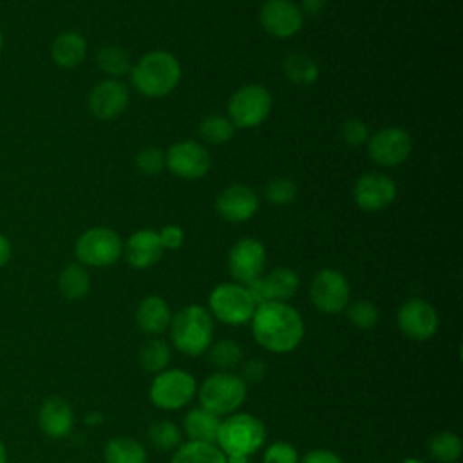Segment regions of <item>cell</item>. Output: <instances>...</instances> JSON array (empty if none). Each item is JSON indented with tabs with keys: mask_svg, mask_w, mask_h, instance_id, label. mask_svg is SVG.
Masks as SVG:
<instances>
[{
	"mask_svg": "<svg viewBox=\"0 0 463 463\" xmlns=\"http://www.w3.org/2000/svg\"><path fill=\"white\" fill-rule=\"evenodd\" d=\"M181 438H183V430L174 421L159 420L148 427L150 443L163 452L177 449L181 445Z\"/></svg>",
	"mask_w": 463,
	"mask_h": 463,
	"instance_id": "33",
	"label": "cell"
},
{
	"mask_svg": "<svg viewBox=\"0 0 463 463\" xmlns=\"http://www.w3.org/2000/svg\"><path fill=\"white\" fill-rule=\"evenodd\" d=\"M208 360L217 371L232 373V369L239 367L242 362V349L235 340L222 338L217 342H212L208 347Z\"/></svg>",
	"mask_w": 463,
	"mask_h": 463,
	"instance_id": "31",
	"label": "cell"
},
{
	"mask_svg": "<svg viewBox=\"0 0 463 463\" xmlns=\"http://www.w3.org/2000/svg\"><path fill=\"white\" fill-rule=\"evenodd\" d=\"M271 94L266 87L250 83L237 89L228 101V114L235 127L255 128L271 112Z\"/></svg>",
	"mask_w": 463,
	"mask_h": 463,
	"instance_id": "9",
	"label": "cell"
},
{
	"mask_svg": "<svg viewBox=\"0 0 463 463\" xmlns=\"http://www.w3.org/2000/svg\"><path fill=\"white\" fill-rule=\"evenodd\" d=\"M340 136L342 139L351 145V146H362L367 143L369 139V128L362 119H347L342 123L340 128Z\"/></svg>",
	"mask_w": 463,
	"mask_h": 463,
	"instance_id": "39",
	"label": "cell"
},
{
	"mask_svg": "<svg viewBox=\"0 0 463 463\" xmlns=\"http://www.w3.org/2000/svg\"><path fill=\"white\" fill-rule=\"evenodd\" d=\"M0 51H2V33H0Z\"/></svg>",
	"mask_w": 463,
	"mask_h": 463,
	"instance_id": "47",
	"label": "cell"
},
{
	"mask_svg": "<svg viewBox=\"0 0 463 463\" xmlns=\"http://www.w3.org/2000/svg\"><path fill=\"white\" fill-rule=\"evenodd\" d=\"M221 418L213 412L195 407L190 409L183 418V434H186L188 441H203V443H215L219 432Z\"/></svg>",
	"mask_w": 463,
	"mask_h": 463,
	"instance_id": "24",
	"label": "cell"
},
{
	"mask_svg": "<svg viewBox=\"0 0 463 463\" xmlns=\"http://www.w3.org/2000/svg\"><path fill=\"white\" fill-rule=\"evenodd\" d=\"M105 463H146V450L141 441L127 436L112 438L103 449Z\"/></svg>",
	"mask_w": 463,
	"mask_h": 463,
	"instance_id": "25",
	"label": "cell"
},
{
	"mask_svg": "<svg viewBox=\"0 0 463 463\" xmlns=\"http://www.w3.org/2000/svg\"><path fill=\"white\" fill-rule=\"evenodd\" d=\"M266 266V248L253 237L239 239L228 251L230 275L239 284H250L262 277Z\"/></svg>",
	"mask_w": 463,
	"mask_h": 463,
	"instance_id": "13",
	"label": "cell"
},
{
	"mask_svg": "<svg viewBox=\"0 0 463 463\" xmlns=\"http://www.w3.org/2000/svg\"><path fill=\"white\" fill-rule=\"evenodd\" d=\"M246 383L235 373L217 371L210 374L201 387H197L199 403L203 409L213 412L215 416H230L246 400Z\"/></svg>",
	"mask_w": 463,
	"mask_h": 463,
	"instance_id": "5",
	"label": "cell"
},
{
	"mask_svg": "<svg viewBox=\"0 0 463 463\" xmlns=\"http://www.w3.org/2000/svg\"><path fill=\"white\" fill-rule=\"evenodd\" d=\"M300 279L295 269L279 266L264 277L246 284L255 306L264 302H288L298 291Z\"/></svg>",
	"mask_w": 463,
	"mask_h": 463,
	"instance_id": "14",
	"label": "cell"
},
{
	"mask_svg": "<svg viewBox=\"0 0 463 463\" xmlns=\"http://www.w3.org/2000/svg\"><path fill=\"white\" fill-rule=\"evenodd\" d=\"M259 20L268 34L284 40L302 29L304 14L291 0H266L260 7Z\"/></svg>",
	"mask_w": 463,
	"mask_h": 463,
	"instance_id": "17",
	"label": "cell"
},
{
	"mask_svg": "<svg viewBox=\"0 0 463 463\" xmlns=\"http://www.w3.org/2000/svg\"><path fill=\"white\" fill-rule=\"evenodd\" d=\"M125 260L136 269H148L159 262L163 246L159 235L154 230H137L123 244Z\"/></svg>",
	"mask_w": 463,
	"mask_h": 463,
	"instance_id": "20",
	"label": "cell"
},
{
	"mask_svg": "<svg viewBox=\"0 0 463 463\" xmlns=\"http://www.w3.org/2000/svg\"><path fill=\"white\" fill-rule=\"evenodd\" d=\"M309 297L318 311L326 315L342 313L347 307L351 297L349 282L338 269L324 268L313 277Z\"/></svg>",
	"mask_w": 463,
	"mask_h": 463,
	"instance_id": "10",
	"label": "cell"
},
{
	"mask_svg": "<svg viewBox=\"0 0 463 463\" xmlns=\"http://www.w3.org/2000/svg\"><path fill=\"white\" fill-rule=\"evenodd\" d=\"M87 54V42L80 33L67 31L54 38L51 45V58L61 69L78 67Z\"/></svg>",
	"mask_w": 463,
	"mask_h": 463,
	"instance_id": "23",
	"label": "cell"
},
{
	"mask_svg": "<svg viewBox=\"0 0 463 463\" xmlns=\"http://www.w3.org/2000/svg\"><path fill=\"white\" fill-rule=\"evenodd\" d=\"M398 188L394 181L382 172H367L360 175L353 188V199L364 212H380L396 199Z\"/></svg>",
	"mask_w": 463,
	"mask_h": 463,
	"instance_id": "16",
	"label": "cell"
},
{
	"mask_svg": "<svg viewBox=\"0 0 463 463\" xmlns=\"http://www.w3.org/2000/svg\"><path fill=\"white\" fill-rule=\"evenodd\" d=\"M297 449L288 441H275L266 447L262 454V463H298Z\"/></svg>",
	"mask_w": 463,
	"mask_h": 463,
	"instance_id": "38",
	"label": "cell"
},
{
	"mask_svg": "<svg viewBox=\"0 0 463 463\" xmlns=\"http://www.w3.org/2000/svg\"><path fill=\"white\" fill-rule=\"evenodd\" d=\"M217 213L228 222H244L259 210V195L251 186L230 184L215 199Z\"/></svg>",
	"mask_w": 463,
	"mask_h": 463,
	"instance_id": "18",
	"label": "cell"
},
{
	"mask_svg": "<svg viewBox=\"0 0 463 463\" xmlns=\"http://www.w3.org/2000/svg\"><path fill=\"white\" fill-rule=\"evenodd\" d=\"M197 394L195 378L184 369H165L150 383L148 398L161 411H177Z\"/></svg>",
	"mask_w": 463,
	"mask_h": 463,
	"instance_id": "7",
	"label": "cell"
},
{
	"mask_svg": "<svg viewBox=\"0 0 463 463\" xmlns=\"http://www.w3.org/2000/svg\"><path fill=\"white\" fill-rule=\"evenodd\" d=\"M130 81L146 98H165L181 81V63L168 51H150L132 65Z\"/></svg>",
	"mask_w": 463,
	"mask_h": 463,
	"instance_id": "3",
	"label": "cell"
},
{
	"mask_svg": "<svg viewBox=\"0 0 463 463\" xmlns=\"http://www.w3.org/2000/svg\"><path fill=\"white\" fill-rule=\"evenodd\" d=\"M286 78L295 85H311L318 78V63L306 52H291L282 61Z\"/></svg>",
	"mask_w": 463,
	"mask_h": 463,
	"instance_id": "27",
	"label": "cell"
},
{
	"mask_svg": "<svg viewBox=\"0 0 463 463\" xmlns=\"http://www.w3.org/2000/svg\"><path fill=\"white\" fill-rule=\"evenodd\" d=\"M347 315V320L358 327V329H369L378 322V309L371 300L358 298L354 302H349L344 309Z\"/></svg>",
	"mask_w": 463,
	"mask_h": 463,
	"instance_id": "35",
	"label": "cell"
},
{
	"mask_svg": "<svg viewBox=\"0 0 463 463\" xmlns=\"http://www.w3.org/2000/svg\"><path fill=\"white\" fill-rule=\"evenodd\" d=\"M0 463H7V450L2 439H0Z\"/></svg>",
	"mask_w": 463,
	"mask_h": 463,
	"instance_id": "45",
	"label": "cell"
},
{
	"mask_svg": "<svg viewBox=\"0 0 463 463\" xmlns=\"http://www.w3.org/2000/svg\"><path fill=\"white\" fill-rule=\"evenodd\" d=\"M128 105V89L118 80L96 83L89 94V110L98 119H114Z\"/></svg>",
	"mask_w": 463,
	"mask_h": 463,
	"instance_id": "19",
	"label": "cell"
},
{
	"mask_svg": "<svg viewBox=\"0 0 463 463\" xmlns=\"http://www.w3.org/2000/svg\"><path fill=\"white\" fill-rule=\"evenodd\" d=\"M326 2L327 0H300V11H302V14L306 13V14H318L324 7H326Z\"/></svg>",
	"mask_w": 463,
	"mask_h": 463,
	"instance_id": "43",
	"label": "cell"
},
{
	"mask_svg": "<svg viewBox=\"0 0 463 463\" xmlns=\"http://www.w3.org/2000/svg\"><path fill=\"white\" fill-rule=\"evenodd\" d=\"M266 371H268V367L262 360L251 358L242 365V371L239 376L244 380V383H257L266 376Z\"/></svg>",
	"mask_w": 463,
	"mask_h": 463,
	"instance_id": "41",
	"label": "cell"
},
{
	"mask_svg": "<svg viewBox=\"0 0 463 463\" xmlns=\"http://www.w3.org/2000/svg\"><path fill=\"white\" fill-rule=\"evenodd\" d=\"M170 463H228L226 456L215 443L186 441L181 443Z\"/></svg>",
	"mask_w": 463,
	"mask_h": 463,
	"instance_id": "26",
	"label": "cell"
},
{
	"mask_svg": "<svg viewBox=\"0 0 463 463\" xmlns=\"http://www.w3.org/2000/svg\"><path fill=\"white\" fill-rule=\"evenodd\" d=\"M463 454L461 438L456 432L443 430L430 438L429 441V456L436 463H456Z\"/></svg>",
	"mask_w": 463,
	"mask_h": 463,
	"instance_id": "30",
	"label": "cell"
},
{
	"mask_svg": "<svg viewBox=\"0 0 463 463\" xmlns=\"http://www.w3.org/2000/svg\"><path fill=\"white\" fill-rule=\"evenodd\" d=\"M96 63L109 76H123L132 69L128 52L123 47H116V45L99 49L96 52Z\"/></svg>",
	"mask_w": 463,
	"mask_h": 463,
	"instance_id": "32",
	"label": "cell"
},
{
	"mask_svg": "<svg viewBox=\"0 0 463 463\" xmlns=\"http://www.w3.org/2000/svg\"><path fill=\"white\" fill-rule=\"evenodd\" d=\"M400 463H425V461L420 459V458H405V459H402Z\"/></svg>",
	"mask_w": 463,
	"mask_h": 463,
	"instance_id": "46",
	"label": "cell"
},
{
	"mask_svg": "<svg viewBox=\"0 0 463 463\" xmlns=\"http://www.w3.org/2000/svg\"><path fill=\"white\" fill-rule=\"evenodd\" d=\"M264 197L271 204H288L297 197V184L288 177H277L264 186Z\"/></svg>",
	"mask_w": 463,
	"mask_h": 463,
	"instance_id": "36",
	"label": "cell"
},
{
	"mask_svg": "<svg viewBox=\"0 0 463 463\" xmlns=\"http://www.w3.org/2000/svg\"><path fill=\"white\" fill-rule=\"evenodd\" d=\"M174 347L186 356H201L213 342V318L199 304L179 309L168 326Z\"/></svg>",
	"mask_w": 463,
	"mask_h": 463,
	"instance_id": "4",
	"label": "cell"
},
{
	"mask_svg": "<svg viewBox=\"0 0 463 463\" xmlns=\"http://www.w3.org/2000/svg\"><path fill=\"white\" fill-rule=\"evenodd\" d=\"M74 253L83 266L107 268L121 257L123 242L114 230L96 226L76 239Z\"/></svg>",
	"mask_w": 463,
	"mask_h": 463,
	"instance_id": "8",
	"label": "cell"
},
{
	"mask_svg": "<svg viewBox=\"0 0 463 463\" xmlns=\"http://www.w3.org/2000/svg\"><path fill=\"white\" fill-rule=\"evenodd\" d=\"M411 152L412 139L409 132L398 127L382 128L367 139V154L380 166H398L409 159Z\"/></svg>",
	"mask_w": 463,
	"mask_h": 463,
	"instance_id": "12",
	"label": "cell"
},
{
	"mask_svg": "<svg viewBox=\"0 0 463 463\" xmlns=\"http://www.w3.org/2000/svg\"><path fill=\"white\" fill-rule=\"evenodd\" d=\"M250 324L255 342L275 354L291 353L304 338V320L288 302L259 304Z\"/></svg>",
	"mask_w": 463,
	"mask_h": 463,
	"instance_id": "1",
	"label": "cell"
},
{
	"mask_svg": "<svg viewBox=\"0 0 463 463\" xmlns=\"http://www.w3.org/2000/svg\"><path fill=\"white\" fill-rule=\"evenodd\" d=\"M298 463H344L338 454L329 449H313L304 454Z\"/></svg>",
	"mask_w": 463,
	"mask_h": 463,
	"instance_id": "42",
	"label": "cell"
},
{
	"mask_svg": "<svg viewBox=\"0 0 463 463\" xmlns=\"http://www.w3.org/2000/svg\"><path fill=\"white\" fill-rule=\"evenodd\" d=\"M9 259H11V242L5 235L0 233V268L7 264Z\"/></svg>",
	"mask_w": 463,
	"mask_h": 463,
	"instance_id": "44",
	"label": "cell"
},
{
	"mask_svg": "<svg viewBox=\"0 0 463 463\" xmlns=\"http://www.w3.org/2000/svg\"><path fill=\"white\" fill-rule=\"evenodd\" d=\"M199 134L215 145L226 143L233 137L235 134V125L232 123L230 118L226 116H219V114H212L206 116L201 123H199Z\"/></svg>",
	"mask_w": 463,
	"mask_h": 463,
	"instance_id": "34",
	"label": "cell"
},
{
	"mask_svg": "<svg viewBox=\"0 0 463 463\" xmlns=\"http://www.w3.org/2000/svg\"><path fill=\"white\" fill-rule=\"evenodd\" d=\"M136 166L145 175H156L165 168V154L156 146H145L136 154Z\"/></svg>",
	"mask_w": 463,
	"mask_h": 463,
	"instance_id": "37",
	"label": "cell"
},
{
	"mask_svg": "<svg viewBox=\"0 0 463 463\" xmlns=\"http://www.w3.org/2000/svg\"><path fill=\"white\" fill-rule=\"evenodd\" d=\"M170 356H172V351H170V345L154 336L150 340H146L141 347H139V354H137V360H139V365L141 369H145L146 373H152V374H157L161 371L166 369L168 362H170Z\"/></svg>",
	"mask_w": 463,
	"mask_h": 463,
	"instance_id": "29",
	"label": "cell"
},
{
	"mask_svg": "<svg viewBox=\"0 0 463 463\" xmlns=\"http://www.w3.org/2000/svg\"><path fill=\"white\" fill-rule=\"evenodd\" d=\"M60 293L69 300L83 298L90 289V277L80 264H69L60 271L58 277Z\"/></svg>",
	"mask_w": 463,
	"mask_h": 463,
	"instance_id": "28",
	"label": "cell"
},
{
	"mask_svg": "<svg viewBox=\"0 0 463 463\" xmlns=\"http://www.w3.org/2000/svg\"><path fill=\"white\" fill-rule=\"evenodd\" d=\"M165 166L181 179L195 181L208 174L212 166V157L201 143L179 141L166 150Z\"/></svg>",
	"mask_w": 463,
	"mask_h": 463,
	"instance_id": "11",
	"label": "cell"
},
{
	"mask_svg": "<svg viewBox=\"0 0 463 463\" xmlns=\"http://www.w3.org/2000/svg\"><path fill=\"white\" fill-rule=\"evenodd\" d=\"M266 427L260 418L248 412H233L221 420L215 445L228 463H248L264 445Z\"/></svg>",
	"mask_w": 463,
	"mask_h": 463,
	"instance_id": "2",
	"label": "cell"
},
{
	"mask_svg": "<svg viewBox=\"0 0 463 463\" xmlns=\"http://www.w3.org/2000/svg\"><path fill=\"white\" fill-rule=\"evenodd\" d=\"M136 324L146 335H161L172 322V311L168 302L159 295L145 297L136 307Z\"/></svg>",
	"mask_w": 463,
	"mask_h": 463,
	"instance_id": "22",
	"label": "cell"
},
{
	"mask_svg": "<svg viewBox=\"0 0 463 463\" xmlns=\"http://www.w3.org/2000/svg\"><path fill=\"white\" fill-rule=\"evenodd\" d=\"M398 329L411 340H429L436 335L439 318L438 311L423 298L403 302L396 313Z\"/></svg>",
	"mask_w": 463,
	"mask_h": 463,
	"instance_id": "15",
	"label": "cell"
},
{
	"mask_svg": "<svg viewBox=\"0 0 463 463\" xmlns=\"http://www.w3.org/2000/svg\"><path fill=\"white\" fill-rule=\"evenodd\" d=\"M38 423L45 436L60 439L71 434L74 425V412L71 403L61 396L47 398L38 411Z\"/></svg>",
	"mask_w": 463,
	"mask_h": 463,
	"instance_id": "21",
	"label": "cell"
},
{
	"mask_svg": "<svg viewBox=\"0 0 463 463\" xmlns=\"http://www.w3.org/2000/svg\"><path fill=\"white\" fill-rule=\"evenodd\" d=\"M157 235H159V242H161L163 250H177L184 241V232L177 224L163 226L161 232H157Z\"/></svg>",
	"mask_w": 463,
	"mask_h": 463,
	"instance_id": "40",
	"label": "cell"
},
{
	"mask_svg": "<svg viewBox=\"0 0 463 463\" xmlns=\"http://www.w3.org/2000/svg\"><path fill=\"white\" fill-rule=\"evenodd\" d=\"M208 307L212 318L226 326H244L251 320L257 306L244 284L222 282L212 289Z\"/></svg>",
	"mask_w": 463,
	"mask_h": 463,
	"instance_id": "6",
	"label": "cell"
}]
</instances>
